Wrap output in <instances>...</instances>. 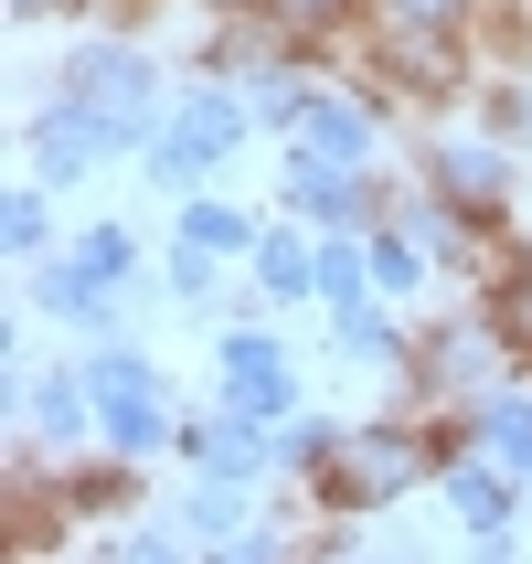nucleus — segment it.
Instances as JSON below:
<instances>
[{
  "instance_id": "f257e3e1",
  "label": "nucleus",
  "mask_w": 532,
  "mask_h": 564,
  "mask_svg": "<svg viewBox=\"0 0 532 564\" xmlns=\"http://www.w3.org/2000/svg\"><path fill=\"white\" fill-rule=\"evenodd\" d=\"M405 479H415V437H394V426H383V437H341V447L319 437V490H330L341 511L394 501Z\"/></svg>"
},
{
  "instance_id": "f03ea898",
  "label": "nucleus",
  "mask_w": 532,
  "mask_h": 564,
  "mask_svg": "<svg viewBox=\"0 0 532 564\" xmlns=\"http://www.w3.org/2000/svg\"><path fill=\"white\" fill-rule=\"evenodd\" d=\"M64 86H75V107H86V118L118 128V139H139V128H150V64H139V54H107V43H96V54H75V75H64Z\"/></svg>"
},
{
  "instance_id": "7ed1b4c3",
  "label": "nucleus",
  "mask_w": 532,
  "mask_h": 564,
  "mask_svg": "<svg viewBox=\"0 0 532 564\" xmlns=\"http://www.w3.org/2000/svg\"><path fill=\"white\" fill-rule=\"evenodd\" d=\"M235 107H224V96H203V107H182V128H171V139H160V182H192V171H203V160L224 150V139H235Z\"/></svg>"
},
{
  "instance_id": "20e7f679",
  "label": "nucleus",
  "mask_w": 532,
  "mask_h": 564,
  "mask_svg": "<svg viewBox=\"0 0 532 564\" xmlns=\"http://www.w3.org/2000/svg\"><path fill=\"white\" fill-rule=\"evenodd\" d=\"M96 405H107V426H118L128 447L160 437V394H150V373H139V362H96Z\"/></svg>"
},
{
  "instance_id": "39448f33",
  "label": "nucleus",
  "mask_w": 532,
  "mask_h": 564,
  "mask_svg": "<svg viewBox=\"0 0 532 564\" xmlns=\"http://www.w3.org/2000/svg\"><path fill=\"white\" fill-rule=\"evenodd\" d=\"M224 394H235V415H278V405H287L278 341H235V351H224Z\"/></svg>"
},
{
  "instance_id": "423d86ee",
  "label": "nucleus",
  "mask_w": 532,
  "mask_h": 564,
  "mask_svg": "<svg viewBox=\"0 0 532 564\" xmlns=\"http://www.w3.org/2000/svg\"><path fill=\"white\" fill-rule=\"evenodd\" d=\"M96 150H118L107 118H43V160H54V171H86Z\"/></svg>"
},
{
  "instance_id": "0eeeda50",
  "label": "nucleus",
  "mask_w": 532,
  "mask_h": 564,
  "mask_svg": "<svg viewBox=\"0 0 532 564\" xmlns=\"http://www.w3.org/2000/svg\"><path fill=\"white\" fill-rule=\"evenodd\" d=\"M298 139H310V150H330V160H351V150H362V118H351V107H330V96H298Z\"/></svg>"
},
{
  "instance_id": "6e6552de",
  "label": "nucleus",
  "mask_w": 532,
  "mask_h": 564,
  "mask_svg": "<svg viewBox=\"0 0 532 564\" xmlns=\"http://www.w3.org/2000/svg\"><path fill=\"white\" fill-rule=\"evenodd\" d=\"M447 192H458V203H469V214H490V203H501V160H490V150H447Z\"/></svg>"
},
{
  "instance_id": "1a4fd4ad",
  "label": "nucleus",
  "mask_w": 532,
  "mask_h": 564,
  "mask_svg": "<svg viewBox=\"0 0 532 564\" xmlns=\"http://www.w3.org/2000/svg\"><path fill=\"white\" fill-rule=\"evenodd\" d=\"M458 511H469L479 533H501V522H511V479H490V469H458Z\"/></svg>"
},
{
  "instance_id": "9d476101",
  "label": "nucleus",
  "mask_w": 532,
  "mask_h": 564,
  "mask_svg": "<svg viewBox=\"0 0 532 564\" xmlns=\"http://www.w3.org/2000/svg\"><path fill=\"white\" fill-rule=\"evenodd\" d=\"M203 458H214L224 479H246L256 458H267V447H256V415H246V426H214V437H203Z\"/></svg>"
},
{
  "instance_id": "9b49d317",
  "label": "nucleus",
  "mask_w": 532,
  "mask_h": 564,
  "mask_svg": "<svg viewBox=\"0 0 532 564\" xmlns=\"http://www.w3.org/2000/svg\"><path fill=\"white\" fill-rule=\"evenodd\" d=\"M256 267H267V288H319V267L287 246V235H267V246H256Z\"/></svg>"
},
{
  "instance_id": "f8f14e48",
  "label": "nucleus",
  "mask_w": 532,
  "mask_h": 564,
  "mask_svg": "<svg viewBox=\"0 0 532 564\" xmlns=\"http://www.w3.org/2000/svg\"><path fill=\"white\" fill-rule=\"evenodd\" d=\"M298 203L341 224V214H351V182H330V171H319V150H310V171H298Z\"/></svg>"
},
{
  "instance_id": "ddd939ff",
  "label": "nucleus",
  "mask_w": 532,
  "mask_h": 564,
  "mask_svg": "<svg viewBox=\"0 0 532 564\" xmlns=\"http://www.w3.org/2000/svg\"><path fill=\"white\" fill-rule=\"evenodd\" d=\"M490 319H501V341H511V351H532V278H511Z\"/></svg>"
},
{
  "instance_id": "4468645a",
  "label": "nucleus",
  "mask_w": 532,
  "mask_h": 564,
  "mask_svg": "<svg viewBox=\"0 0 532 564\" xmlns=\"http://www.w3.org/2000/svg\"><path fill=\"white\" fill-rule=\"evenodd\" d=\"M192 246L214 256V246H246V214H224V203H203V214H192Z\"/></svg>"
},
{
  "instance_id": "2eb2a0df",
  "label": "nucleus",
  "mask_w": 532,
  "mask_h": 564,
  "mask_svg": "<svg viewBox=\"0 0 532 564\" xmlns=\"http://www.w3.org/2000/svg\"><path fill=\"white\" fill-rule=\"evenodd\" d=\"M43 426H54V437H75V426H86V394H75V383H54V394H43Z\"/></svg>"
},
{
  "instance_id": "dca6fc26",
  "label": "nucleus",
  "mask_w": 532,
  "mask_h": 564,
  "mask_svg": "<svg viewBox=\"0 0 532 564\" xmlns=\"http://www.w3.org/2000/svg\"><path fill=\"white\" fill-rule=\"evenodd\" d=\"M319 288H330V299H341V310H351V299H362V267H351V256L330 246V256H319Z\"/></svg>"
},
{
  "instance_id": "f3484780",
  "label": "nucleus",
  "mask_w": 532,
  "mask_h": 564,
  "mask_svg": "<svg viewBox=\"0 0 532 564\" xmlns=\"http://www.w3.org/2000/svg\"><path fill=\"white\" fill-rule=\"evenodd\" d=\"M341 0H278V22H330Z\"/></svg>"
},
{
  "instance_id": "a211bd4d",
  "label": "nucleus",
  "mask_w": 532,
  "mask_h": 564,
  "mask_svg": "<svg viewBox=\"0 0 532 564\" xmlns=\"http://www.w3.org/2000/svg\"><path fill=\"white\" fill-rule=\"evenodd\" d=\"M394 11H405V22H426V32H437L447 11H458V0H394Z\"/></svg>"
}]
</instances>
